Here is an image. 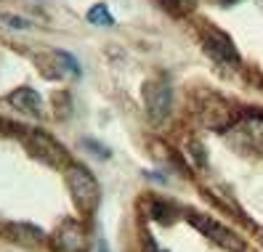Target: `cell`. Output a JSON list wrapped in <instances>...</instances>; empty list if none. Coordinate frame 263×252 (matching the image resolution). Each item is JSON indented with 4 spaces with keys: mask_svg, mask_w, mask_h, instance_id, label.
I'll list each match as a JSON object with an SVG mask.
<instances>
[{
    "mask_svg": "<svg viewBox=\"0 0 263 252\" xmlns=\"http://www.w3.org/2000/svg\"><path fill=\"white\" fill-rule=\"evenodd\" d=\"M88 22H90V24L109 27V24H112V13L106 11V6H93V8L88 11Z\"/></svg>",
    "mask_w": 263,
    "mask_h": 252,
    "instance_id": "4fadbf2b",
    "label": "cell"
},
{
    "mask_svg": "<svg viewBox=\"0 0 263 252\" xmlns=\"http://www.w3.org/2000/svg\"><path fill=\"white\" fill-rule=\"evenodd\" d=\"M67 186L77 202V207L85 210V212H93L99 207V199H101V188L99 181L90 176V172L83 165H72L67 170Z\"/></svg>",
    "mask_w": 263,
    "mask_h": 252,
    "instance_id": "6da1fadb",
    "label": "cell"
},
{
    "mask_svg": "<svg viewBox=\"0 0 263 252\" xmlns=\"http://www.w3.org/2000/svg\"><path fill=\"white\" fill-rule=\"evenodd\" d=\"M8 104L27 117H40L43 114V99L35 88H16L13 93H8Z\"/></svg>",
    "mask_w": 263,
    "mask_h": 252,
    "instance_id": "52a82bcc",
    "label": "cell"
},
{
    "mask_svg": "<svg viewBox=\"0 0 263 252\" xmlns=\"http://www.w3.org/2000/svg\"><path fill=\"white\" fill-rule=\"evenodd\" d=\"M6 236H8L11 242L22 244V247H35V244H43L45 242V234L37 226H32V223H11L6 228Z\"/></svg>",
    "mask_w": 263,
    "mask_h": 252,
    "instance_id": "9c48e42d",
    "label": "cell"
},
{
    "mask_svg": "<svg viewBox=\"0 0 263 252\" xmlns=\"http://www.w3.org/2000/svg\"><path fill=\"white\" fill-rule=\"evenodd\" d=\"M146 249H149V252H165V249H157V247H154L152 242H146Z\"/></svg>",
    "mask_w": 263,
    "mask_h": 252,
    "instance_id": "9a60e30c",
    "label": "cell"
},
{
    "mask_svg": "<svg viewBox=\"0 0 263 252\" xmlns=\"http://www.w3.org/2000/svg\"><path fill=\"white\" fill-rule=\"evenodd\" d=\"M53 64H56V74H80V67H77V61L69 56V53H64V51H56L53 53Z\"/></svg>",
    "mask_w": 263,
    "mask_h": 252,
    "instance_id": "8fae6325",
    "label": "cell"
},
{
    "mask_svg": "<svg viewBox=\"0 0 263 252\" xmlns=\"http://www.w3.org/2000/svg\"><path fill=\"white\" fill-rule=\"evenodd\" d=\"M29 151L35 154V160L51 165V167L67 165V151H64V146H61L56 138H51L48 133H40V130L29 133Z\"/></svg>",
    "mask_w": 263,
    "mask_h": 252,
    "instance_id": "5b68a950",
    "label": "cell"
},
{
    "mask_svg": "<svg viewBox=\"0 0 263 252\" xmlns=\"http://www.w3.org/2000/svg\"><path fill=\"white\" fill-rule=\"evenodd\" d=\"M197 112H199V120H202L208 128H223V125H231V106L221 99H213L208 104H199L197 106Z\"/></svg>",
    "mask_w": 263,
    "mask_h": 252,
    "instance_id": "ba28073f",
    "label": "cell"
},
{
    "mask_svg": "<svg viewBox=\"0 0 263 252\" xmlns=\"http://www.w3.org/2000/svg\"><path fill=\"white\" fill-rule=\"evenodd\" d=\"M53 244L61 249V252H85L88 249V234L83 231V226L72 223L67 220L53 236Z\"/></svg>",
    "mask_w": 263,
    "mask_h": 252,
    "instance_id": "8992f818",
    "label": "cell"
},
{
    "mask_svg": "<svg viewBox=\"0 0 263 252\" xmlns=\"http://www.w3.org/2000/svg\"><path fill=\"white\" fill-rule=\"evenodd\" d=\"M189 220H192V223L202 231L205 236H210L215 244L226 247L229 252H245V242L239 239L234 231H229L226 226H221L218 220H213V218H208V215H202V212H189Z\"/></svg>",
    "mask_w": 263,
    "mask_h": 252,
    "instance_id": "277c9868",
    "label": "cell"
},
{
    "mask_svg": "<svg viewBox=\"0 0 263 252\" xmlns=\"http://www.w3.org/2000/svg\"><path fill=\"white\" fill-rule=\"evenodd\" d=\"M6 133V128H3V120H0V135H3Z\"/></svg>",
    "mask_w": 263,
    "mask_h": 252,
    "instance_id": "e0dca14e",
    "label": "cell"
},
{
    "mask_svg": "<svg viewBox=\"0 0 263 252\" xmlns=\"http://www.w3.org/2000/svg\"><path fill=\"white\" fill-rule=\"evenodd\" d=\"M160 3L167 13H173V16H186V13L194 11L197 0H160Z\"/></svg>",
    "mask_w": 263,
    "mask_h": 252,
    "instance_id": "7c38bea8",
    "label": "cell"
},
{
    "mask_svg": "<svg viewBox=\"0 0 263 252\" xmlns=\"http://www.w3.org/2000/svg\"><path fill=\"white\" fill-rule=\"evenodd\" d=\"M215 3H221V6H231V3H237V0H215Z\"/></svg>",
    "mask_w": 263,
    "mask_h": 252,
    "instance_id": "2e32d148",
    "label": "cell"
},
{
    "mask_svg": "<svg viewBox=\"0 0 263 252\" xmlns=\"http://www.w3.org/2000/svg\"><path fill=\"white\" fill-rule=\"evenodd\" d=\"M152 207H154V210H152V215L157 218V220H165V223H167V220H173V210H170L165 202H154Z\"/></svg>",
    "mask_w": 263,
    "mask_h": 252,
    "instance_id": "5bb4252c",
    "label": "cell"
},
{
    "mask_svg": "<svg viewBox=\"0 0 263 252\" xmlns=\"http://www.w3.org/2000/svg\"><path fill=\"white\" fill-rule=\"evenodd\" d=\"M234 130L245 135V141L250 146L263 149V114H247L242 122L234 125Z\"/></svg>",
    "mask_w": 263,
    "mask_h": 252,
    "instance_id": "30bf717a",
    "label": "cell"
},
{
    "mask_svg": "<svg viewBox=\"0 0 263 252\" xmlns=\"http://www.w3.org/2000/svg\"><path fill=\"white\" fill-rule=\"evenodd\" d=\"M202 48L218 61V64H239V51H237L234 40H231L223 29L213 27V24L202 27Z\"/></svg>",
    "mask_w": 263,
    "mask_h": 252,
    "instance_id": "3957f363",
    "label": "cell"
},
{
    "mask_svg": "<svg viewBox=\"0 0 263 252\" xmlns=\"http://www.w3.org/2000/svg\"><path fill=\"white\" fill-rule=\"evenodd\" d=\"M144 109L152 122H165L170 109H173V90L165 80H146L141 88Z\"/></svg>",
    "mask_w": 263,
    "mask_h": 252,
    "instance_id": "7a4b0ae2",
    "label": "cell"
}]
</instances>
